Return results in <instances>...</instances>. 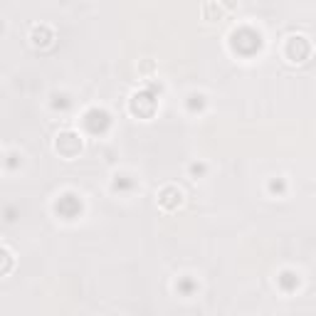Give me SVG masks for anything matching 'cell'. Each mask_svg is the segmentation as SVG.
Masks as SVG:
<instances>
[{
    "mask_svg": "<svg viewBox=\"0 0 316 316\" xmlns=\"http://www.w3.org/2000/svg\"><path fill=\"white\" fill-rule=\"evenodd\" d=\"M180 202H183V193H180L178 188H173V185L163 188L161 195H158V205H161L163 210H175Z\"/></svg>",
    "mask_w": 316,
    "mask_h": 316,
    "instance_id": "7",
    "label": "cell"
},
{
    "mask_svg": "<svg viewBox=\"0 0 316 316\" xmlns=\"http://www.w3.org/2000/svg\"><path fill=\"white\" fill-rule=\"evenodd\" d=\"M259 45H262V42H259V35L252 32V30H240V32L232 35V47H235L237 52H242V55L257 52Z\"/></svg>",
    "mask_w": 316,
    "mask_h": 316,
    "instance_id": "4",
    "label": "cell"
},
{
    "mask_svg": "<svg viewBox=\"0 0 316 316\" xmlns=\"http://www.w3.org/2000/svg\"><path fill=\"white\" fill-rule=\"evenodd\" d=\"M30 40H32L35 47H50L52 40H55V35H52V30L47 28V25H37V28L32 30Z\"/></svg>",
    "mask_w": 316,
    "mask_h": 316,
    "instance_id": "8",
    "label": "cell"
},
{
    "mask_svg": "<svg viewBox=\"0 0 316 316\" xmlns=\"http://www.w3.org/2000/svg\"><path fill=\"white\" fill-rule=\"evenodd\" d=\"M175 289H180L183 294H190V291L195 289V284H193V282H188V279H183V282H178V284H175Z\"/></svg>",
    "mask_w": 316,
    "mask_h": 316,
    "instance_id": "14",
    "label": "cell"
},
{
    "mask_svg": "<svg viewBox=\"0 0 316 316\" xmlns=\"http://www.w3.org/2000/svg\"><path fill=\"white\" fill-rule=\"evenodd\" d=\"M8 158H10V161H8V166H10V168H15V166H18V153H10Z\"/></svg>",
    "mask_w": 316,
    "mask_h": 316,
    "instance_id": "16",
    "label": "cell"
},
{
    "mask_svg": "<svg viewBox=\"0 0 316 316\" xmlns=\"http://www.w3.org/2000/svg\"><path fill=\"white\" fill-rule=\"evenodd\" d=\"M156 107H158V101H156V91H153V86H148L144 91H136L134 96H131V112L136 116H148L156 112Z\"/></svg>",
    "mask_w": 316,
    "mask_h": 316,
    "instance_id": "1",
    "label": "cell"
},
{
    "mask_svg": "<svg viewBox=\"0 0 316 316\" xmlns=\"http://www.w3.org/2000/svg\"><path fill=\"white\" fill-rule=\"evenodd\" d=\"M202 15H205V20H218V18L223 15V8H220V5H215V3H205Z\"/></svg>",
    "mask_w": 316,
    "mask_h": 316,
    "instance_id": "9",
    "label": "cell"
},
{
    "mask_svg": "<svg viewBox=\"0 0 316 316\" xmlns=\"http://www.w3.org/2000/svg\"><path fill=\"white\" fill-rule=\"evenodd\" d=\"M55 207H57V213L62 215V218L72 220V218H77V215L82 213V200H79V198H74V195H62Z\"/></svg>",
    "mask_w": 316,
    "mask_h": 316,
    "instance_id": "6",
    "label": "cell"
},
{
    "mask_svg": "<svg viewBox=\"0 0 316 316\" xmlns=\"http://www.w3.org/2000/svg\"><path fill=\"white\" fill-rule=\"evenodd\" d=\"M202 107H205V96L202 94H190L188 96V109L190 112H200Z\"/></svg>",
    "mask_w": 316,
    "mask_h": 316,
    "instance_id": "12",
    "label": "cell"
},
{
    "mask_svg": "<svg viewBox=\"0 0 316 316\" xmlns=\"http://www.w3.org/2000/svg\"><path fill=\"white\" fill-rule=\"evenodd\" d=\"M311 55V45H309V40L306 37H301V35H296V37H289L287 45H284V57L289 62H304V59H309Z\"/></svg>",
    "mask_w": 316,
    "mask_h": 316,
    "instance_id": "2",
    "label": "cell"
},
{
    "mask_svg": "<svg viewBox=\"0 0 316 316\" xmlns=\"http://www.w3.org/2000/svg\"><path fill=\"white\" fill-rule=\"evenodd\" d=\"M109 114L104 109H89L84 114V126L89 134H104L109 129Z\"/></svg>",
    "mask_w": 316,
    "mask_h": 316,
    "instance_id": "5",
    "label": "cell"
},
{
    "mask_svg": "<svg viewBox=\"0 0 316 316\" xmlns=\"http://www.w3.org/2000/svg\"><path fill=\"white\" fill-rule=\"evenodd\" d=\"M225 5H228V8H232V5H235V0H225Z\"/></svg>",
    "mask_w": 316,
    "mask_h": 316,
    "instance_id": "17",
    "label": "cell"
},
{
    "mask_svg": "<svg viewBox=\"0 0 316 316\" xmlns=\"http://www.w3.org/2000/svg\"><path fill=\"white\" fill-rule=\"evenodd\" d=\"M190 173H193V175H202V173H205V166H202V163H193V166H190Z\"/></svg>",
    "mask_w": 316,
    "mask_h": 316,
    "instance_id": "15",
    "label": "cell"
},
{
    "mask_svg": "<svg viewBox=\"0 0 316 316\" xmlns=\"http://www.w3.org/2000/svg\"><path fill=\"white\" fill-rule=\"evenodd\" d=\"M284 188H287V183H284L282 178H277V180L269 183V190H272V193H284Z\"/></svg>",
    "mask_w": 316,
    "mask_h": 316,
    "instance_id": "13",
    "label": "cell"
},
{
    "mask_svg": "<svg viewBox=\"0 0 316 316\" xmlns=\"http://www.w3.org/2000/svg\"><path fill=\"white\" fill-rule=\"evenodd\" d=\"M279 284H282V289L291 291V289L299 284V279H296V274H294V272H282V277H279Z\"/></svg>",
    "mask_w": 316,
    "mask_h": 316,
    "instance_id": "11",
    "label": "cell"
},
{
    "mask_svg": "<svg viewBox=\"0 0 316 316\" xmlns=\"http://www.w3.org/2000/svg\"><path fill=\"white\" fill-rule=\"evenodd\" d=\"M55 148H57L59 156L74 158V156H79V151H82V139H79L74 131H62L57 136V141H55Z\"/></svg>",
    "mask_w": 316,
    "mask_h": 316,
    "instance_id": "3",
    "label": "cell"
},
{
    "mask_svg": "<svg viewBox=\"0 0 316 316\" xmlns=\"http://www.w3.org/2000/svg\"><path fill=\"white\" fill-rule=\"evenodd\" d=\"M10 269H13V255L5 247H0V274H8Z\"/></svg>",
    "mask_w": 316,
    "mask_h": 316,
    "instance_id": "10",
    "label": "cell"
},
{
    "mask_svg": "<svg viewBox=\"0 0 316 316\" xmlns=\"http://www.w3.org/2000/svg\"><path fill=\"white\" fill-rule=\"evenodd\" d=\"M0 161H3V158H0Z\"/></svg>",
    "mask_w": 316,
    "mask_h": 316,
    "instance_id": "18",
    "label": "cell"
}]
</instances>
